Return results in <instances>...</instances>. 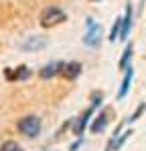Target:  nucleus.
<instances>
[{
  "instance_id": "nucleus-6",
  "label": "nucleus",
  "mask_w": 146,
  "mask_h": 151,
  "mask_svg": "<svg viewBox=\"0 0 146 151\" xmlns=\"http://www.w3.org/2000/svg\"><path fill=\"white\" fill-rule=\"evenodd\" d=\"M81 63L77 60H71V63H63V69H61V77L65 81H75L79 75H81Z\"/></svg>"
},
{
  "instance_id": "nucleus-12",
  "label": "nucleus",
  "mask_w": 146,
  "mask_h": 151,
  "mask_svg": "<svg viewBox=\"0 0 146 151\" xmlns=\"http://www.w3.org/2000/svg\"><path fill=\"white\" fill-rule=\"evenodd\" d=\"M132 55H134V45H132V42H128V45H126V48H124V52H122L120 63H118V67H120V70H126L128 67H130V60H132Z\"/></svg>"
},
{
  "instance_id": "nucleus-3",
  "label": "nucleus",
  "mask_w": 146,
  "mask_h": 151,
  "mask_svg": "<svg viewBox=\"0 0 146 151\" xmlns=\"http://www.w3.org/2000/svg\"><path fill=\"white\" fill-rule=\"evenodd\" d=\"M101 36H104L101 24L93 22V18H87V32L83 36V45L87 48H97L99 42H101Z\"/></svg>"
},
{
  "instance_id": "nucleus-7",
  "label": "nucleus",
  "mask_w": 146,
  "mask_h": 151,
  "mask_svg": "<svg viewBox=\"0 0 146 151\" xmlns=\"http://www.w3.org/2000/svg\"><path fill=\"white\" fill-rule=\"evenodd\" d=\"M45 47H47V38H43V36H28L20 45V50H24V52H36V50H43Z\"/></svg>"
},
{
  "instance_id": "nucleus-13",
  "label": "nucleus",
  "mask_w": 146,
  "mask_h": 151,
  "mask_svg": "<svg viewBox=\"0 0 146 151\" xmlns=\"http://www.w3.org/2000/svg\"><path fill=\"white\" fill-rule=\"evenodd\" d=\"M120 32H122V16L116 18V22L112 26V30H110V42H116V40H120Z\"/></svg>"
},
{
  "instance_id": "nucleus-8",
  "label": "nucleus",
  "mask_w": 146,
  "mask_h": 151,
  "mask_svg": "<svg viewBox=\"0 0 146 151\" xmlns=\"http://www.w3.org/2000/svg\"><path fill=\"white\" fill-rule=\"evenodd\" d=\"M132 4L128 2L126 4V8H124V16H122V32H120V40H128V35H130V30H132Z\"/></svg>"
},
{
  "instance_id": "nucleus-15",
  "label": "nucleus",
  "mask_w": 146,
  "mask_h": 151,
  "mask_svg": "<svg viewBox=\"0 0 146 151\" xmlns=\"http://www.w3.org/2000/svg\"><path fill=\"white\" fill-rule=\"evenodd\" d=\"M144 111H146V103H140L138 107H136V111H134L132 115L128 117V121H126V123H134V121H138L140 117L144 115Z\"/></svg>"
},
{
  "instance_id": "nucleus-11",
  "label": "nucleus",
  "mask_w": 146,
  "mask_h": 151,
  "mask_svg": "<svg viewBox=\"0 0 146 151\" xmlns=\"http://www.w3.org/2000/svg\"><path fill=\"white\" fill-rule=\"evenodd\" d=\"M61 69H63V63H49L41 69V79H53L55 75H61Z\"/></svg>"
},
{
  "instance_id": "nucleus-9",
  "label": "nucleus",
  "mask_w": 146,
  "mask_h": 151,
  "mask_svg": "<svg viewBox=\"0 0 146 151\" xmlns=\"http://www.w3.org/2000/svg\"><path fill=\"white\" fill-rule=\"evenodd\" d=\"M4 77L8 81H26V79H31V69L26 65H20V67H16L14 70L6 69L4 70Z\"/></svg>"
},
{
  "instance_id": "nucleus-4",
  "label": "nucleus",
  "mask_w": 146,
  "mask_h": 151,
  "mask_svg": "<svg viewBox=\"0 0 146 151\" xmlns=\"http://www.w3.org/2000/svg\"><path fill=\"white\" fill-rule=\"evenodd\" d=\"M110 117H114V109L112 107H104L101 111H99V115L89 123V131L93 133V135H99V133H104L106 127L110 125Z\"/></svg>"
},
{
  "instance_id": "nucleus-2",
  "label": "nucleus",
  "mask_w": 146,
  "mask_h": 151,
  "mask_svg": "<svg viewBox=\"0 0 146 151\" xmlns=\"http://www.w3.org/2000/svg\"><path fill=\"white\" fill-rule=\"evenodd\" d=\"M16 129H18V133H23L24 137L35 139V137H39V133H41V119L35 117V115H26L16 123Z\"/></svg>"
},
{
  "instance_id": "nucleus-16",
  "label": "nucleus",
  "mask_w": 146,
  "mask_h": 151,
  "mask_svg": "<svg viewBox=\"0 0 146 151\" xmlns=\"http://www.w3.org/2000/svg\"><path fill=\"white\" fill-rule=\"evenodd\" d=\"M101 99H104V93H101V91H97V93H93L91 95V105H93V107H101Z\"/></svg>"
},
{
  "instance_id": "nucleus-17",
  "label": "nucleus",
  "mask_w": 146,
  "mask_h": 151,
  "mask_svg": "<svg viewBox=\"0 0 146 151\" xmlns=\"http://www.w3.org/2000/svg\"><path fill=\"white\" fill-rule=\"evenodd\" d=\"M91 2H101V0H91Z\"/></svg>"
},
{
  "instance_id": "nucleus-5",
  "label": "nucleus",
  "mask_w": 146,
  "mask_h": 151,
  "mask_svg": "<svg viewBox=\"0 0 146 151\" xmlns=\"http://www.w3.org/2000/svg\"><path fill=\"white\" fill-rule=\"evenodd\" d=\"M96 113V107L91 105V107H87L83 113H81V117L79 119H75L73 121V133L77 135V137H81V133L85 131V127L89 125V121H91V115Z\"/></svg>"
},
{
  "instance_id": "nucleus-1",
  "label": "nucleus",
  "mask_w": 146,
  "mask_h": 151,
  "mask_svg": "<svg viewBox=\"0 0 146 151\" xmlns=\"http://www.w3.org/2000/svg\"><path fill=\"white\" fill-rule=\"evenodd\" d=\"M67 20V14L57 8V6H47L45 10L41 12V18H39V22L43 28H53V26H57V24L65 22Z\"/></svg>"
},
{
  "instance_id": "nucleus-14",
  "label": "nucleus",
  "mask_w": 146,
  "mask_h": 151,
  "mask_svg": "<svg viewBox=\"0 0 146 151\" xmlns=\"http://www.w3.org/2000/svg\"><path fill=\"white\" fill-rule=\"evenodd\" d=\"M0 151H24V149L20 147V143H16L14 139H8L0 145Z\"/></svg>"
},
{
  "instance_id": "nucleus-10",
  "label": "nucleus",
  "mask_w": 146,
  "mask_h": 151,
  "mask_svg": "<svg viewBox=\"0 0 146 151\" xmlns=\"http://www.w3.org/2000/svg\"><path fill=\"white\" fill-rule=\"evenodd\" d=\"M132 79H134V69H132V65L126 69V75H124V81H122L120 85V91H118V101H122L126 95H128V91H130V87H132Z\"/></svg>"
}]
</instances>
